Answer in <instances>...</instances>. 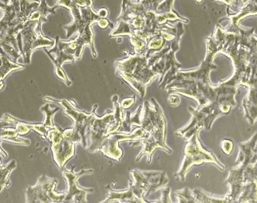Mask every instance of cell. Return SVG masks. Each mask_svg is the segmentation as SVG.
Wrapping results in <instances>:
<instances>
[{
    "mask_svg": "<svg viewBox=\"0 0 257 203\" xmlns=\"http://www.w3.org/2000/svg\"><path fill=\"white\" fill-rule=\"evenodd\" d=\"M68 10H70L71 16H73L74 22L70 25L63 27L66 31L67 38H70L77 32L82 33L87 24H97V22L101 19L98 14L92 9V7L79 8L76 4H72L68 8Z\"/></svg>",
    "mask_w": 257,
    "mask_h": 203,
    "instance_id": "30bf717a",
    "label": "cell"
},
{
    "mask_svg": "<svg viewBox=\"0 0 257 203\" xmlns=\"http://www.w3.org/2000/svg\"><path fill=\"white\" fill-rule=\"evenodd\" d=\"M10 121H8V120H4V119H2V120H0V127H2V126L4 125H10Z\"/></svg>",
    "mask_w": 257,
    "mask_h": 203,
    "instance_id": "f6af8a7d",
    "label": "cell"
},
{
    "mask_svg": "<svg viewBox=\"0 0 257 203\" xmlns=\"http://www.w3.org/2000/svg\"><path fill=\"white\" fill-rule=\"evenodd\" d=\"M23 43V57L24 62L31 63L32 55L35 50L44 47H53L55 46L54 39L46 37L42 33V24L38 21H27L24 28L20 31Z\"/></svg>",
    "mask_w": 257,
    "mask_h": 203,
    "instance_id": "277c9868",
    "label": "cell"
},
{
    "mask_svg": "<svg viewBox=\"0 0 257 203\" xmlns=\"http://www.w3.org/2000/svg\"><path fill=\"white\" fill-rule=\"evenodd\" d=\"M247 166L240 165L238 168L232 169L230 170L228 178L226 180V183L229 184L231 190L230 193L225 196L228 202L237 201L238 197L241 193L243 189V170Z\"/></svg>",
    "mask_w": 257,
    "mask_h": 203,
    "instance_id": "9a60e30c",
    "label": "cell"
},
{
    "mask_svg": "<svg viewBox=\"0 0 257 203\" xmlns=\"http://www.w3.org/2000/svg\"><path fill=\"white\" fill-rule=\"evenodd\" d=\"M112 101H113V107H114V113H113L114 121H113V124L108 128L106 135L117 132L119 128L121 127V124H122L123 117H124V116H123L122 108H121L120 104L118 103V96H117V95L113 96Z\"/></svg>",
    "mask_w": 257,
    "mask_h": 203,
    "instance_id": "83f0119b",
    "label": "cell"
},
{
    "mask_svg": "<svg viewBox=\"0 0 257 203\" xmlns=\"http://www.w3.org/2000/svg\"><path fill=\"white\" fill-rule=\"evenodd\" d=\"M150 101L153 105L149 101H145L143 104L144 113L142 116L143 120H141V128L144 130L147 137L131 143V145L134 146L143 144V150L137 156L136 161L139 162L144 155H147L149 163L151 162L153 154L157 149H163L168 154L173 152L166 144V120L162 107L155 99L151 98Z\"/></svg>",
    "mask_w": 257,
    "mask_h": 203,
    "instance_id": "6da1fadb",
    "label": "cell"
},
{
    "mask_svg": "<svg viewBox=\"0 0 257 203\" xmlns=\"http://www.w3.org/2000/svg\"><path fill=\"white\" fill-rule=\"evenodd\" d=\"M16 167V161H11L8 164L3 166L0 164V192L2 191L4 187L10 186L9 176L12 170Z\"/></svg>",
    "mask_w": 257,
    "mask_h": 203,
    "instance_id": "4dcf8cb0",
    "label": "cell"
},
{
    "mask_svg": "<svg viewBox=\"0 0 257 203\" xmlns=\"http://www.w3.org/2000/svg\"><path fill=\"white\" fill-rule=\"evenodd\" d=\"M118 22V24H117V27L111 31L109 36L110 37H115V36H118V35H128V36H131L132 35V30H131L130 24L127 22Z\"/></svg>",
    "mask_w": 257,
    "mask_h": 203,
    "instance_id": "836d02e7",
    "label": "cell"
},
{
    "mask_svg": "<svg viewBox=\"0 0 257 203\" xmlns=\"http://www.w3.org/2000/svg\"><path fill=\"white\" fill-rule=\"evenodd\" d=\"M55 39H56L55 44L52 49L48 51L46 47H44L43 50L55 65V74L58 76V78L64 81L67 86H70V85H71V81H70L68 77L66 75V72L63 70L62 66L66 62H75V58L72 54L65 52L63 46H62L60 41H59V36H57Z\"/></svg>",
    "mask_w": 257,
    "mask_h": 203,
    "instance_id": "5bb4252c",
    "label": "cell"
},
{
    "mask_svg": "<svg viewBox=\"0 0 257 203\" xmlns=\"http://www.w3.org/2000/svg\"><path fill=\"white\" fill-rule=\"evenodd\" d=\"M256 132L252 135L249 141L239 143L240 154L236 159V164L247 166L256 163Z\"/></svg>",
    "mask_w": 257,
    "mask_h": 203,
    "instance_id": "ac0fdd59",
    "label": "cell"
},
{
    "mask_svg": "<svg viewBox=\"0 0 257 203\" xmlns=\"http://www.w3.org/2000/svg\"><path fill=\"white\" fill-rule=\"evenodd\" d=\"M146 137H147V135L142 128H137L132 133L121 132L114 134L113 132L107 135L97 151H101L105 156L110 159L120 162V159L123 156V151L121 147H118L119 142L121 140H134L139 138L143 139Z\"/></svg>",
    "mask_w": 257,
    "mask_h": 203,
    "instance_id": "9c48e42d",
    "label": "cell"
},
{
    "mask_svg": "<svg viewBox=\"0 0 257 203\" xmlns=\"http://www.w3.org/2000/svg\"><path fill=\"white\" fill-rule=\"evenodd\" d=\"M58 7H59L58 5H55L51 8L47 5L46 0H42L39 6L30 15L28 21H38L43 24V23L47 22V17L48 15L50 14L55 15V10Z\"/></svg>",
    "mask_w": 257,
    "mask_h": 203,
    "instance_id": "d4e9b609",
    "label": "cell"
},
{
    "mask_svg": "<svg viewBox=\"0 0 257 203\" xmlns=\"http://www.w3.org/2000/svg\"><path fill=\"white\" fill-rule=\"evenodd\" d=\"M189 112L193 115L191 121L185 128H181L176 132V135L183 136L186 140L191 137L196 130L205 127V119L206 114L200 110H197L192 107H188Z\"/></svg>",
    "mask_w": 257,
    "mask_h": 203,
    "instance_id": "e0dca14e",
    "label": "cell"
},
{
    "mask_svg": "<svg viewBox=\"0 0 257 203\" xmlns=\"http://www.w3.org/2000/svg\"><path fill=\"white\" fill-rule=\"evenodd\" d=\"M248 92L245 98L243 99V106L244 116L250 124L253 125L256 120V87L248 86Z\"/></svg>",
    "mask_w": 257,
    "mask_h": 203,
    "instance_id": "44dd1931",
    "label": "cell"
},
{
    "mask_svg": "<svg viewBox=\"0 0 257 203\" xmlns=\"http://www.w3.org/2000/svg\"><path fill=\"white\" fill-rule=\"evenodd\" d=\"M92 24H87L84 28L82 33L79 34L76 39L72 41L60 40L63 50L67 54L74 55L75 60H79L82 57V51L86 46L91 49L93 58H97V53L94 48V33L92 31Z\"/></svg>",
    "mask_w": 257,
    "mask_h": 203,
    "instance_id": "4fadbf2b",
    "label": "cell"
},
{
    "mask_svg": "<svg viewBox=\"0 0 257 203\" xmlns=\"http://www.w3.org/2000/svg\"><path fill=\"white\" fill-rule=\"evenodd\" d=\"M175 193L178 198L177 202H197L194 193L188 187L184 188L181 190H176Z\"/></svg>",
    "mask_w": 257,
    "mask_h": 203,
    "instance_id": "d6a6232c",
    "label": "cell"
},
{
    "mask_svg": "<svg viewBox=\"0 0 257 203\" xmlns=\"http://www.w3.org/2000/svg\"><path fill=\"white\" fill-rule=\"evenodd\" d=\"M128 54V58L114 62L116 74L144 98L147 85L159 74L153 71L145 55Z\"/></svg>",
    "mask_w": 257,
    "mask_h": 203,
    "instance_id": "7a4b0ae2",
    "label": "cell"
},
{
    "mask_svg": "<svg viewBox=\"0 0 257 203\" xmlns=\"http://www.w3.org/2000/svg\"><path fill=\"white\" fill-rule=\"evenodd\" d=\"M44 101L47 102L58 103L59 105H62L64 108L65 114L70 116L74 120V127L77 132L80 134L82 137V143L84 147H87L86 143V129L88 126L90 124V120L94 116L96 112L97 105H94L93 111L90 113L84 112L81 108H78L76 103L74 101H66V100H61V101H57L55 99L51 98V97H45Z\"/></svg>",
    "mask_w": 257,
    "mask_h": 203,
    "instance_id": "8992f818",
    "label": "cell"
},
{
    "mask_svg": "<svg viewBox=\"0 0 257 203\" xmlns=\"http://www.w3.org/2000/svg\"><path fill=\"white\" fill-rule=\"evenodd\" d=\"M202 128L195 131L191 137L187 140L185 147V157L181 169L174 174V177L181 182H185V175L189 168L194 164H201L202 162H213L220 170H224L225 166L220 163L210 151H205L199 140V132Z\"/></svg>",
    "mask_w": 257,
    "mask_h": 203,
    "instance_id": "3957f363",
    "label": "cell"
},
{
    "mask_svg": "<svg viewBox=\"0 0 257 203\" xmlns=\"http://www.w3.org/2000/svg\"><path fill=\"white\" fill-rule=\"evenodd\" d=\"M113 121L114 117L113 111L108 110L101 117L97 116L96 112L94 113L86 129V135L91 143L89 151L95 152L100 148L101 143L107 136L106 132L108 128L113 124Z\"/></svg>",
    "mask_w": 257,
    "mask_h": 203,
    "instance_id": "ba28073f",
    "label": "cell"
},
{
    "mask_svg": "<svg viewBox=\"0 0 257 203\" xmlns=\"http://www.w3.org/2000/svg\"><path fill=\"white\" fill-rule=\"evenodd\" d=\"M59 110V108H55L54 109H51L50 108V104L47 103V105H44V106L42 107L41 111L42 112H45L46 114V120L45 122H44V124L43 125L46 126L47 128H51L54 126V123H53V116H54V114H55V112H58Z\"/></svg>",
    "mask_w": 257,
    "mask_h": 203,
    "instance_id": "8d00e7d4",
    "label": "cell"
},
{
    "mask_svg": "<svg viewBox=\"0 0 257 203\" xmlns=\"http://www.w3.org/2000/svg\"><path fill=\"white\" fill-rule=\"evenodd\" d=\"M135 97H126V98H124L121 101V108L122 109H128V108H131L133 105H134V103L135 102Z\"/></svg>",
    "mask_w": 257,
    "mask_h": 203,
    "instance_id": "60d3db41",
    "label": "cell"
},
{
    "mask_svg": "<svg viewBox=\"0 0 257 203\" xmlns=\"http://www.w3.org/2000/svg\"><path fill=\"white\" fill-rule=\"evenodd\" d=\"M168 101H169L170 105H173V106H177L181 102V99H180L178 95L170 93V97L168 98Z\"/></svg>",
    "mask_w": 257,
    "mask_h": 203,
    "instance_id": "b9f144b4",
    "label": "cell"
},
{
    "mask_svg": "<svg viewBox=\"0 0 257 203\" xmlns=\"http://www.w3.org/2000/svg\"><path fill=\"white\" fill-rule=\"evenodd\" d=\"M131 37V42L134 46L135 54H140V55H146V46L147 42L143 39H139L135 36H130Z\"/></svg>",
    "mask_w": 257,
    "mask_h": 203,
    "instance_id": "d590c367",
    "label": "cell"
},
{
    "mask_svg": "<svg viewBox=\"0 0 257 203\" xmlns=\"http://www.w3.org/2000/svg\"><path fill=\"white\" fill-rule=\"evenodd\" d=\"M133 179H131V186H132L133 193L138 197L140 202H147L144 200L146 192L148 189L147 179L143 170H133L131 171Z\"/></svg>",
    "mask_w": 257,
    "mask_h": 203,
    "instance_id": "ffe728a7",
    "label": "cell"
},
{
    "mask_svg": "<svg viewBox=\"0 0 257 203\" xmlns=\"http://www.w3.org/2000/svg\"><path fill=\"white\" fill-rule=\"evenodd\" d=\"M9 1H10L11 4L14 6L16 12H17L18 15H19L20 12V0H9Z\"/></svg>",
    "mask_w": 257,
    "mask_h": 203,
    "instance_id": "7bdbcfd3",
    "label": "cell"
},
{
    "mask_svg": "<svg viewBox=\"0 0 257 203\" xmlns=\"http://www.w3.org/2000/svg\"><path fill=\"white\" fill-rule=\"evenodd\" d=\"M232 107L233 106L228 103L221 104L217 101H215L210 102V105L200 109L201 112L206 114L205 128L207 130L210 129L215 120L222 115H228Z\"/></svg>",
    "mask_w": 257,
    "mask_h": 203,
    "instance_id": "2e32d148",
    "label": "cell"
},
{
    "mask_svg": "<svg viewBox=\"0 0 257 203\" xmlns=\"http://www.w3.org/2000/svg\"><path fill=\"white\" fill-rule=\"evenodd\" d=\"M97 13L98 14V16H99L100 17L105 18H105L107 17L108 15H109V12H108L107 9L105 8L100 9V10L98 11V12H97Z\"/></svg>",
    "mask_w": 257,
    "mask_h": 203,
    "instance_id": "ee69618b",
    "label": "cell"
},
{
    "mask_svg": "<svg viewBox=\"0 0 257 203\" xmlns=\"http://www.w3.org/2000/svg\"><path fill=\"white\" fill-rule=\"evenodd\" d=\"M24 68H25L24 65L19 64L17 62H13L8 54H0V90L4 89V78H6L11 72L16 70H21Z\"/></svg>",
    "mask_w": 257,
    "mask_h": 203,
    "instance_id": "cb8c5ba5",
    "label": "cell"
},
{
    "mask_svg": "<svg viewBox=\"0 0 257 203\" xmlns=\"http://www.w3.org/2000/svg\"><path fill=\"white\" fill-rule=\"evenodd\" d=\"M143 174L147 179L148 189L146 192V196H148L150 193L157 192L162 188L166 187L169 178L166 171H146L143 170Z\"/></svg>",
    "mask_w": 257,
    "mask_h": 203,
    "instance_id": "d6986e66",
    "label": "cell"
},
{
    "mask_svg": "<svg viewBox=\"0 0 257 203\" xmlns=\"http://www.w3.org/2000/svg\"><path fill=\"white\" fill-rule=\"evenodd\" d=\"M20 12L17 18L22 23H26L28 21L30 15L39 6L40 1L35 0L33 2H29L28 0H20Z\"/></svg>",
    "mask_w": 257,
    "mask_h": 203,
    "instance_id": "f1b7e54d",
    "label": "cell"
},
{
    "mask_svg": "<svg viewBox=\"0 0 257 203\" xmlns=\"http://www.w3.org/2000/svg\"><path fill=\"white\" fill-rule=\"evenodd\" d=\"M166 44V40L162 37V35H157V36L151 38L147 43V46H146L147 50H146L145 56L148 58L150 55L162 51Z\"/></svg>",
    "mask_w": 257,
    "mask_h": 203,
    "instance_id": "f546056e",
    "label": "cell"
},
{
    "mask_svg": "<svg viewBox=\"0 0 257 203\" xmlns=\"http://www.w3.org/2000/svg\"><path fill=\"white\" fill-rule=\"evenodd\" d=\"M233 143L230 139H224L221 142V148H222V151L225 153L226 155H231V153L233 150Z\"/></svg>",
    "mask_w": 257,
    "mask_h": 203,
    "instance_id": "ab89813d",
    "label": "cell"
},
{
    "mask_svg": "<svg viewBox=\"0 0 257 203\" xmlns=\"http://www.w3.org/2000/svg\"><path fill=\"white\" fill-rule=\"evenodd\" d=\"M141 6L143 7L145 12H148V11H155L157 10L158 5L163 1V0H138Z\"/></svg>",
    "mask_w": 257,
    "mask_h": 203,
    "instance_id": "74e56055",
    "label": "cell"
},
{
    "mask_svg": "<svg viewBox=\"0 0 257 203\" xmlns=\"http://www.w3.org/2000/svg\"><path fill=\"white\" fill-rule=\"evenodd\" d=\"M65 136L60 141L51 144L53 158L57 165L63 168L69 159L75 155V145L82 143L80 134L74 128L64 129Z\"/></svg>",
    "mask_w": 257,
    "mask_h": 203,
    "instance_id": "52a82bcc",
    "label": "cell"
},
{
    "mask_svg": "<svg viewBox=\"0 0 257 203\" xmlns=\"http://www.w3.org/2000/svg\"><path fill=\"white\" fill-rule=\"evenodd\" d=\"M217 2L224 3L228 8H232L234 12H239L250 3L256 2V0H216Z\"/></svg>",
    "mask_w": 257,
    "mask_h": 203,
    "instance_id": "e575fe53",
    "label": "cell"
},
{
    "mask_svg": "<svg viewBox=\"0 0 257 203\" xmlns=\"http://www.w3.org/2000/svg\"><path fill=\"white\" fill-rule=\"evenodd\" d=\"M238 202H256V181L243 184Z\"/></svg>",
    "mask_w": 257,
    "mask_h": 203,
    "instance_id": "4316f807",
    "label": "cell"
},
{
    "mask_svg": "<svg viewBox=\"0 0 257 203\" xmlns=\"http://www.w3.org/2000/svg\"><path fill=\"white\" fill-rule=\"evenodd\" d=\"M58 180L48 178L45 174L38 179L35 186H28L26 190V201L29 203H51L64 201L66 193H55Z\"/></svg>",
    "mask_w": 257,
    "mask_h": 203,
    "instance_id": "5b68a950",
    "label": "cell"
},
{
    "mask_svg": "<svg viewBox=\"0 0 257 203\" xmlns=\"http://www.w3.org/2000/svg\"><path fill=\"white\" fill-rule=\"evenodd\" d=\"M143 106L141 105L138 108L135 113H131V112L127 111L125 112V120H122V124L121 127L119 128L117 131L120 132H125V133H131V125L132 124H137V125L141 126L142 122H141V116H142V112H143Z\"/></svg>",
    "mask_w": 257,
    "mask_h": 203,
    "instance_id": "484cf974",
    "label": "cell"
},
{
    "mask_svg": "<svg viewBox=\"0 0 257 203\" xmlns=\"http://www.w3.org/2000/svg\"><path fill=\"white\" fill-rule=\"evenodd\" d=\"M63 177L66 178L68 189L66 191V197H65L64 201L66 202H87L86 197V194L89 193L94 192V189H84L78 186V180L81 176L83 174H90L93 173L94 170H83L82 169L79 172H74V166H72V169L70 170H67L64 167H63Z\"/></svg>",
    "mask_w": 257,
    "mask_h": 203,
    "instance_id": "8fae6325",
    "label": "cell"
},
{
    "mask_svg": "<svg viewBox=\"0 0 257 203\" xmlns=\"http://www.w3.org/2000/svg\"><path fill=\"white\" fill-rule=\"evenodd\" d=\"M216 54L211 51H207L206 58L203 61L201 66L198 69L187 71L178 70L176 74L174 81H189L195 83L204 84V85H212L209 79V74L211 70L217 69L216 65L212 64L214 57Z\"/></svg>",
    "mask_w": 257,
    "mask_h": 203,
    "instance_id": "7c38bea8",
    "label": "cell"
},
{
    "mask_svg": "<svg viewBox=\"0 0 257 203\" xmlns=\"http://www.w3.org/2000/svg\"><path fill=\"white\" fill-rule=\"evenodd\" d=\"M170 187H163L161 189V191L162 193V198L161 200L158 201H153L154 202H172V200L170 199Z\"/></svg>",
    "mask_w": 257,
    "mask_h": 203,
    "instance_id": "f35d334b",
    "label": "cell"
},
{
    "mask_svg": "<svg viewBox=\"0 0 257 203\" xmlns=\"http://www.w3.org/2000/svg\"><path fill=\"white\" fill-rule=\"evenodd\" d=\"M256 15V2L250 3L247 6L242 8L237 13L230 14L228 12V18L231 22V27L229 29L226 30L231 32H238L240 27L239 26L240 20L247 16H254Z\"/></svg>",
    "mask_w": 257,
    "mask_h": 203,
    "instance_id": "7402d4cb",
    "label": "cell"
},
{
    "mask_svg": "<svg viewBox=\"0 0 257 203\" xmlns=\"http://www.w3.org/2000/svg\"><path fill=\"white\" fill-rule=\"evenodd\" d=\"M196 1H197V2L200 3V2H201V1H202V0H196Z\"/></svg>",
    "mask_w": 257,
    "mask_h": 203,
    "instance_id": "bcb514c9",
    "label": "cell"
},
{
    "mask_svg": "<svg viewBox=\"0 0 257 203\" xmlns=\"http://www.w3.org/2000/svg\"><path fill=\"white\" fill-rule=\"evenodd\" d=\"M106 189L109 190V195L103 203L112 202L117 201L118 202H140L138 197L133 193L132 186H131V179L128 181V189L122 191H117L112 189L110 186L108 185Z\"/></svg>",
    "mask_w": 257,
    "mask_h": 203,
    "instance_id": "603a6c76",
    "label": "cell"
},
{
    "mask_svg": "<svg viewBox=\"0 0 257 203\" xmlns=\"http://www.w3.org/2000/svg\"><path fill=\"white\" fill-rule=\"evenodd\" d=\"M193 193H194L195 198L197 202H212V203H222L228 202V199L224 197H212V196L207 194L201 191V189H196L193 190Z\"/></svg>",
    "mask_w": 257,
    "mask_h": 203,
    "instance_id": "1f68e13d",
    "label": "cell"
}]
</instances>
